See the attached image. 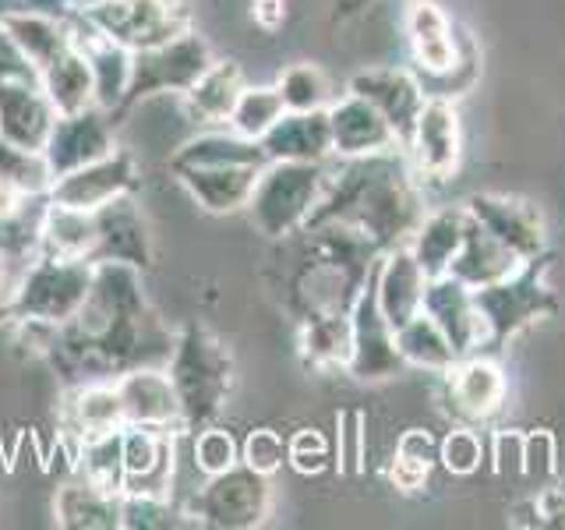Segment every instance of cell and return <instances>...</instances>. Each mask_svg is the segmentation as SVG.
<instances>
[{
	"instance_id": "1",
	"label": "cell",
	"mask_w": 565,
	"mask_h": 530,
	"mask_svg": "<svg viewBox=\"0 0 565 530\" xmlns=\"http://www.w3.org/2000/svg\"><path fill=\"white\" fill-rule=\"evenodd\" d=\"M61 375L64 389L82 382H114L141 364H167L173 332L146 294L135 265L99 262L85 305L64 326H11Z\"/></svg>"
},
{
	"instance_id": "2",
	"label": "cell",
	"mask_w": 565,
	"mask_h": 530,
	"mask_svg": "<svg viewBox=\"0 0 565 530\" xmlns=\"http://www.w3.org/2000/svg\"><path fill=\"white\" fill-rule=\"evenodd\" d=\"M297 265L282 279V308L297 326V350L315 361L350 353V315L364 283L385 255L375 241L340 223L300 230Z\"/></svg>"
},
{
	"instance_id": "3",
	"label": "cell",
	"mask_w": 565,
	"mask_h": 530,
	"mask_svg": "<svg viewBox=\"0 0 565 530\" xmlns=\"http://www.w3.org/2000/svg\"><path fill=\"white\" fill-rule=\"evenodd\" d=\"M424 220V184L414 177L403 149L340 159L329 167L326 194L311 212L308 226L340 223L375 241L382 252L414 237ZM305 226V230H308Z\"/></svg>"
},
{
	"instance_id": "4",
	"label": "cell",
	"mask_w": 565,
	"mask_h": 530,
	"mask_svg": "<svg viewBox=\"0 0 565 530\" xmlns=\"http://www.w3.org/2000/svg\"><path fill=\"white\" fill-rule=\"evenodd\" d=\"M167 375L181 406V432L194 435L216 424L234 393V353L202 322H184L173 332Z\"/></svg>"
},
{
	"instance_id": "5",
	"label": "cell",
	"mask_w": 565,
	"mask_h": 530,
	"mask_svg": "<svg viewBox=\"0 0 565 530\" xmlns=\"http://www.w3.org/2000/svg\"><path fill=\"white\" fill-rule=\"evenodd\" d=\"M547 273H552V252H541L537 258L523 262L509 276L473 290L477 311H481L488 329L484 350H502L530 326L547 322V318H555L562 311L558 294L547 287Z\"/></svg>"
},
{
	"instance_id": "6",
	"label": "cell",
	"mask_w": 565,
	"mask_h": 530,
	"mask_svg": "<svg viewBox=\"0 0 565 530\" xmlns=\"http://www.w3.org/2000/svg\"><path fill=\"white\" fill-rule=\"evenodd\" d=\"M329 181V163H290L273 159L265 163L244 212L252 226L269 241H287L308 226Z\"/></svg>"
},
{
	"instance_id": "7",
	"label": "cell",
	"mask_w": 565,
	"mask_h": 530,
	"mask_svg": "<svg viewBox=\"0 0 565 530\" xmlns=\"http://www.w3.org/2000/svg\"><path fill=\"white\" fill-rule=\"evenodd\" d=\"M216 61L212 57V46L205 43V35L194 29L173 35L170 43H159L149 50L131 53V78H128V93H124L120 106L110 114L114 128L120 120H128L135 106L149 103L156 96H184L188 88L205 75V67Z\"/></svg>"
},
{
	"instance_id": "8",
	"label": "cell",
	"mask_w": 565,
	"mask_h": 530,
	"mask_svg": "<svg viewBox=\"0 0 565 530\" xmlns=\"http://www.w3.org/2000/svg\"><path fill=\"white\" fill-rule=\"evenodd\" d=\"M96 265L75 258L35 255L22 276H18V294L11 308V326H64L85 305L88 287H93Z\"/></svg>"
},
{
	"instance_id": "9",
	"label": "cell",
	"mask_w": 565,
	"mask_h": 530,
	"mask_svg": "<svg viewBox=\"0 0 565 530\" xmlns=\"http://www.w3.org/2000/svg\"><path fill=\"white\" fill-rule=\"evenodd\" d=\"M273 512V477L234 464L223 474L205 477V485L188 499L184 517L209 530H255Z\"/></svg>"
},
{
	"instance_id": "10",
	"label": "cell",
	"mask_w": 565,
	"mask_h": 530,
	"mask_svg": "<svg viewBox=\"0 0 565 530\" xmlns=\"http://www.w3.org/2000/svg\"><path fill=\"white\" fill-rule=\"evenodd\" d=\"M78 18L96 35L128 53L170 43L173 35L194 29L184 0H93L78 11Z\"/></svg>"
},
{
	"instance_id": "11",
	"label": "cell",
	"mask_w": 565,
	"mask_h": 530,
	"mask_svg": "<svg viewBox=\"0 0 565 530\" xmlns=\"http://www.w3.org/2000/svg\"><path fill=\"white\" fill-rule=\"evenodd\" d=\"M505 400H509L505 371L484 350L456 358L449 371H441V411L456 424L484 428V424H491L502 414Z\"/></svg>"
},
{
	"instance_id": "12",
	"label": "cell",
	"mask_w": 565,
	"mask_h": 530,
	"mask_svg": "<svg viewBox=\"0 0 565 530\" xmlns=\"http://www.w3.org/2000/svg\"><path fill=\"white\" fill-rule=\"evenodd\" d=\"M406 371V361L396 350V332L385 322V315L379 308V294H375V273L364 283V290L358 297L350 315V361H347V375L358 382H388Z\"/></svg>"
},
{
	"instance_id": "13",
	"label": "cell",
	"mask_w": 565,
	"mask_h": 530,
	"mask_svg": "<svg viewBox=\"0 0 565 530\" xmlns=\"http://www.w3.org/2000/svg\"><path fill=\"white\" fill-rule=\"evenodd\" d=\"M406 159H411L414 177L424 188H438L452 181L459 159H463V131H459V114L452 99L428 96L414 124Z\"/></svg>"
},
{
	"instance_id": "14",
	"label": "cell",
	"mask_w": 565,
	"mask_h": 530,
	"mask_svg": "<svg viewBox=\"0 0 565 530\" xmlns=\"http://www.w3.org/2000/svg\"><path fill=\"white\" fill-rule=\"evenodd\" d=\"M470 216L481 223L491 237H499L520 262L537 258L547 252V223L544 212L520 194L502 191H477L463 202Z\"/></svg>"
},
{
	"instance_id": "15",
	"label": "cell",
	"mask_w": 565,
	"mask_h": 530,
	"mask_svg": "<svg viewBox=\"0 0 565 530\" xmlns=\"http://www.w3.org/2000/svg\"><path fill=\"white\" fill-rule=\"evenodd\" d=\"M138 188H141V173H138L135 156L117 146L103 159H93V163L57 177V181L50 184V202L96 212L106 202L120 199V194H135Z\"/></svg>"
},
{
	"instance_id": "16",
	"label": "cell",
	"mask_w": 565,
	"mask_h": 530,
	"mask_svg": "<svg viewBox=\"0 0 565 530\" xmlns=\"http://www.w3.org/2000/svg\"><path fill=\"white\" fill-rule=\"evenodd\" d=\"M347 93L361 96L375 106V110L388 120V128H393L399 149L406 152L411 135H414V124L424 110V103H428V93H424V85L414 71H406V67H364V71H358V75H350Z\"/></svg>"
},
{
	"instance_id": "17",
	"label": "cell",
	"mask_w": 565,
	"mask_h": 530,
	"mask_svg": "<svg viewBox=\"0 0 565 530\" xmlns=\"http://www.w3.org/2000/svg\"><path fill=\"white\" fill-rule=\"evenodd\" d=\"M96 220V247H93V265L99 262H120V265H135V269L146 273L156 247H152V230L146 212L138 209L135 194H120V199L106 202L103 209L93 212Z\"/></svg>"
},
{
	"instance_id": "18",
	"label": "cell",
	"mask_w": 565,
	"mask_h": 530,
	"mask_svg": "<svg viewBox=\"0 0 565 530\" xmlns=\"http://www.w3.org/2000/svg\"><path fill=\"white\" fill-rule=\"evenodd\" d=\"M117 149V128L99 106H88L78 114H61L53 124L50 141H46V167L53 173V181L71 170H78L93 159H103L106 152Z\"/></svg>"
},
{
	"instance_id": "19",
	"label": "cell",
	"mask_w": 565,
	"mask_h": 530,
	"mask_svg": "<svg viewBox=\"0 0 565 530\" xmlns=\"http://www.w3.org/2000/svg\"><path fill=\"white\" fill-rule=\"evenodd\" d=\"M57 117V106L35 78H0V138L4 141L43 152Z\"/></svg>"
},
{
	"instance_id": "20",
	"label": "cell",
	"mask_w": 565,
	"mask_h": 530,
	"mask_svg": "<svg viewBox=\"0 0 565 530\" xmlns=\"http://www.w3.org/2000/svg\"><path fill=\"white\" fill-rule=\"evenodd\" d=\"M424 311H428L435 318V326L446 332L456 358H467V353H477L488 347L484 318L477 311L473 290L467 283H459L452 276L428 279V287H424Z\"/></svg>"
},
{
	"instance_id": "21",
	"label": "cell",
	"mask_w": 565,
	"mask_h": 530,
	"mask_svg": "<svg viewBox=\"0 0 565 530\" xmlns=\"http://www.w3.org/2000/svg\"><path fill=\"white\" fill-rule=\"evenodd\" d=\"M75 18H61L50 11H8L0 14V32L8 35V43L29 64L32 75L40 78L64 50L78 43Z\"/></svg>"
},
{
	"instance_id": "22",
	"label": "cell",
	"mask_w": 565,
	"mask_h": 530,
	"mask_svg": "<svg viewBox=\"0 0 565 530\" xmlns=\"http://www.w3.org/2000/svg\"><path fill=\"white\" fill-rule=\"evenodd\" d=\"M114 385L128 424H146V428H163L181 435V406H177L173 382L163 364L131 368L117 375Z\"/></svg>"
},
{
	"instance_id": "23",
	"label": "cell",
	"mask_w": 565,
	"mask_h": 530,
	"mask_svg": "<svg viewBox=\"0 0 565 530\" xmlns=\"http://www.w3.org/2000/svg\"><path fill=\"white\" fill-rule=\"evenodd\" d=\"M124 491L170 495L173 488V432L146 428V424H124Z\"/></svg>"
},
{
	"instance_id": "24",
	"label": "cell",
	"mask_w": 565,
	"mask_h": 530,
	"mask_svg": "<svg viewBox=\"0 0 565 530\" xmlns=\"http://www.w3.org/2000/svg\"><path fill=\"white\" fill-rule=\"evenodd\" d=\"M406 43L420 75H449L459 64V25L438 0H411L406 8Z\"/></svg>"
},
{
	"instance_id": "25",
	"label": "cell",
	"mask_w": 565,
	"mask_h": 530,
	"mask_svg": "<svg viewBox=\"0 0 565 530\" xmlns=\"http://www.w3.org/2000/svg\"><path fill=\"white\" fill-rule=\"evenodd\" d=\"M329 131H332V159H358L399 149L388 120L367 99L347 93L329 103Z\"/></svg>"
},
{
	"instance_id": "26",
	"label": "cell",
	"mask_w": 565,
	"mask_h": 530,
	"mask_svg": "<svg viewBox=\"0 0 565 530\" xmlns=\"http://www.w3.org/2000/svg\"><path fill=\"white\" fill-rule=\"evenodd\" d=\"M124 406L114 382H82L67 385L61 400V435L67 438L71 456L85 438L124 428Z\"/></svg>"
},
{
	"instance_id": "27",
	"label": "cell",
	"mask_w": 565,
	"mask_h": 530,
	"mask_svg": "<svg viewBox=\"0 0 565 530\" xmlns=\"http://www.w3.org/2000/svg\"><path fill=\"white\" fill-rule=\"evenodd\" d=\"M424 287H428V276L417 265L414 252L406 244L388 247L375 265V294H379V308L385 315V322L393 326V332L411 322V318L424 308Z\"/></svg>"
},
{
	"instance_id": "28",
	"label": "cell",
	"mask_w": 565,
	"mask_h": 530,
	"mask_svg": "<svg viewBox=\"0 0 565 530\" xmlns=\"http://www.w3.org/2000/svg\"><path fill=\"white\" fill-rule=\"evenodd\" d=\"M265 156L290 159V163H329L332 159V131H329V106L326 110H287L262 138Z\"/></svg>"
},
{
	"instance_id": "29",
	"label": "cell",
	"mask_w": 565,
	"mask_h": 530,
	"mask_svg": "<svg viewBox=\"0 0 565 530\" xmlns=\"http://www.w3.org/2000/svg\"><path fill=\"white\" fill-rule=\"evenodd\" d=\"M170 173L205 212L230 216V212H244L262 167H181Z\"/></svg>"
},
{
	"instance_id": "30",
	"label": "cell",
	"mask_w": 565,
	"mask_h": 530,
	"mask_svg": "<svg viewBox=\"0 0 565 530\" xmlns=\"http://www.w3.org/2000/svg\"><path fill=\"white\" fill-rule=\"evenodd\" d=\"M520 265L523 262L512 255L499 237H491L488 230L467 212L463 244H459V252H456V258H452L446 276L467 283L470 290H477V287H488V283L509 276L512 269H520Z\"/></svg>"
},
{
	"instance_id": "31",
	"label": "cell",
	"mask_w": 565,
	"mask_h": 530,
	"mask_svg": "<svg viewBox=\"0 0 565 530\" xmlns=\"http://www.w3.org/2000/svg\"><path fill=\"white\" fill-rule=\"evenodd\" d=\"M463 230H467V205L424 212V220L417 223L414 237L406 241V247L414 252L424 276L438 279V276L449 273L459 244H463Z\"/></svg>"
},
{
	"instance_id": "32",
	"label": "cell",
	"mask_w": 565,
	"mask_h": 530,
	"mask_svg": "<svg viewBox=\"0 0 565 530\" xmlns=\"http://www.w3.org/2000/svg\"><path fill=\"white\" fill-rule=\"evenodd\" d=\"M75 29H78V46L85 50L88 57V67H93V96H96V106L110 117L124 93H128V78H131V53L103 40L93 29H88L82 18H75Z\"/></svg>"
},
{
	"instance_id": "33",
	"label": "cell",
	"mask_w": 565,
	"mask_h": 530,
	"mask_svg": "<svg viewBox=\"0 0 565 530\" xmlns=\"http://www.w3.org/2000/svg\"><path fill=\"white\" fill-rule=\"evenodd\" d=\"M53 520L64 530H120V495L75 477L53 495Z\"/></svg>"
},
{
	"instance_id": "34",
	"label": "cell",
	"mask_w": 565,
	"mask_h": 530,
	"mask_svg": "<svg viewBox=\"0 0 565 530\" xmlns=\"http://www.w3.org/2000/svg\"><path fill=\"white\" fill-rule=\"evenodd\" d=\"M265 163H269V156H265L262 141L244 138L234 128L194 135L170 156V170H181V167H265Z\"/></svg>"
},
{
	"instance_id": "35",
	"label": "cell",
	"mask_w": 565,
	"mask_h": 530,
	"mask_svg": "<svg viewBox=\"0 0 565 530\" xmlns=\"http://www.w3.org/2000/svg\"><path fill=\"white\" fill-rule=\"evenodd\" d=\"M244 71L237 61H212L205 67V75L194 82L188 93L181 96L188 114L202 124H226L234 114V103L244 88Z\"/></svg>"
},
{
	"instance_id": "36",
	"label": "cell",
	"mask_w": 565,
	"mask_h": 530,
	"mask_svg": "<svg viewBox=\"0 0 565 530\" xmlns=\"http://www.w3.org/2000/svg\"><path fill=\"white\" fill-rule=\"evenodd\" d=\"M35 82L43 85V93L57 106V114H78V110H88V106H96L93 67H88V57L78 43L64 50Z\"/></svg>"
},
{
	"instance_id": "37",
	"label": "cell",
	"mask_w": 565,
	"mask_h": 530,
	"mask_svg": "<svg viewBox=\"0 0 565 530\" xmlns=\"http://www.w3.org/2000/svg\"><path fill=\"white\" fill-rule=\"evenodd\" d=\"M93 247H96V220H93V212L46 202V216H43V255L93 262Z\"/></svg>"
},
{
	"instance_id": "38",
	"label": "cell",
	"mask_w": 565,
	"mask_h": 530,
	"mask_svg": "<svg viewBox=\"0 0 565 530\" xmlns=\"http://www.w3.org/2000/svg\"><path fill=\"white\" fill-rule=\"evenodd\" d=\"M396 350L406 361V368H420V371H449L456 364V350L446 340V332L435 326V318L428 311H417L411 322H403L396 329Z\"/></svg>"
},
{
	"instance_id": "39",
	"label": "cell",
	"mask_w": 565,
	"mask_h": 530,
	"mask_svg": "<svg viewBox=\"0 0 565 530\" xmlns=\"http://www.w3.org/2000/svg\"><path fill=\"white\" fill-rule=\"evenodd\" d=\"M435 464H438V442L424 428H406L396 442L393 464H388V485L403 495H414L428 485Z\"/></svg>"
},
{
	"instance_id": "40",
	"label": "cell",
	"mask_w": 565,
	"mask_h": 530,
	"mask_svg": "<svg viewBox=\"0 0 565 530\" xmlns=\"http://www.w3.org/2000/svg\"><path fill=\"white\" fill-rule=\"evenodd\" d=\"M75 470L88 485H96L110 495L124 491V446H120V428L103 432L85 438L75 449Z\"/></svg>"
},
{
	"instance_id": "41",
	"label": "cell",
	"mask_w": 565,
	"mask_h": 530,
	"mask_svg": "<svg viewBox=\"0 0 565 530\" xmlns=\"http://www.w3.org/2000/svg\"><path fill=\"white\" fill-rule=\"evenodd\" d=\"M282 114H287V106H282L276 85H244L226 128H234L244 138H262Z\"/></svg>"
},
{
	"instance_id": "42",
	"label": "cell",
	"mask_w": 565,
	"mask_h": 530,
	"mask_svg": "<svg viewBox=\"0 0 565 530\" xmlns=\"http://www.w3.org/2000/svg\"><path fill=\"white\" fill-rule=\"evenodd\" d=\"M50 184L53 173L43 152L18 149L0 138V188H11L18 194H50Z\"/></svg>"
},
{
	"instance_id": "43",
	"label": "cell",
	"mask_w": 565,
	"mask_h": 530,
	"mask_svg": "<svg viewBox=\"0 0 565 530\" xmlns=\"http://www.w3.org/2000/svg\"><path fill=\"white\" fill-rule=\"evenodd\" d=\"M184 523V509L173 506L170 495L120 491V530H170Z\"/></svg>"
},
{
	"instance_id": "44",
	"label": "cell",
	"mask_w": 565,
	"mask_h": 530,
	"mask_svg": "<svg viewBox=\"0 0 565 530\" xmlns=\"http://www.w3.org/2000/svg\"><path fill=\"white\" fill-rule=\"evenodd\" d=\"M276 88H279L282 106H287V110L305 114V110H326V106H329V78H326V71L318 64H311V61L290 64L279 75Z\"/></svg>"
},
{
	"instance_id": "45",
	"label": "cell",
	"mask_w": 565,
	"mask_h": 530,
	"mask_svg": "<svg viewBox=\"0 0 565 530\" xmlns=\"http://www.w3.org/2000/svg\"><path fill=\"white\" fill-rule=\"evenodd\" d=\"M509 523L523 530H565V485H541L537 495L509 512Z\"/></svg>"
},
{
	"instance_id": "46",
	"label": "cell",
	"mask_w": 565,
	"mask_h": 530,
	"mask_svg": "<svg viewBox=\"0 0 565 530\" xmlns=\"http://www.w3.org/2000/svg\"><path fill=\"white\" fill-rule=\"evenodd\" d=\"M191 456H194V467H199L205 477H212V474H223L234 464H241V442L234 438V432L220 428V424H209V428L194 432Z\"/></svg>"
},
{
	"instance_id": "47",
	"label": "cell",
	"mask_w": 565,
	"mask_h": 530,
	"mask_svg": "<svg viewBox=\"0 0 565 530\" xmlns=\"http://www.w3.org/2000/svg\"><path fill=\"white\" fill-rule=\"evenodd\" d=\"M438 464L452 477H470L484 464V438L477 435L470 424H456V428L438 442Z\"/></svg>"
},
{
	"instance_id": "48",
	"label": "cell",
	"mask_w": 565,
	"mask_h": 530,
	"mask_svg": "<svg viewBox=\"0 0 565 530\" xmlns=\"http://www.w3.org/2000/svg\"><path fill=\"white\" fill-rule=\"evenodd\" d=\"M287 467L300 477H318L332 467V446L318 428H297L287 438Z\"/></svg>"
},
{
	"instance_id": "49",
	"label": "cell",
	"mask_w": 565,
	"mask_h": 530,
	"mask_svg": "<svg viewBox=\"0 0 565 530\" xmlns=\"http://www.w3.org/2000/svg\"><path fill=\"white\" fill-rule=\"evenodd\" d=\"M241 464H247L265 477H273L282 464H287V438L273 428H252L241 442Z\"/></svg>"
},
{
	"instance_id": "50",
	"label": "cell",
	"mask_w": 565,
	"mask_h": 530,
	"mask_svg": "<svg viewBox=\"0 0 565 530\" xmlns=\"http://www.w3.org/2000/svg\"><path fill=\"white\" fill-rule=\"evenodd\" d=\"M523 474L534 477L537 485H547L558 477V442L552 432H523Z\"/></svg>"
},
{
	"instance_id": "51",
	"label": "cell",
	"mask_w": 565,
	"mask_h": 530,
	"mask_svg": "<svg viewBox=\"0 0 565 530\" xmlns=\"http://www.w3.org/2000/svg\"><path fill=\"white\" fill-rule=\"evenodd\" d=\"M491 467L499 474H523V432H499L491 438Z\"/></svg>"
},
{
	"instance_id": "52",
	"label": "cell",
	"mask_w": 565,
	"mask_h": 530,
	"mask_svg": "<svg viewBox=\"0 0 565 530\" xmlns=\"http://www.w3.org/2000/svg\"><path fill=\"white\" fill-rule=\"evenodd\" d=\"M252 22L262 32H279L287 22V0H252Z\"/></svg>"
},
{
	"instance_id": "53",
	"label": "cell",
	"mask_w": 565,
	"mask_h": 530,
	"mask_svg": "<svg viewBox=\"0 0 565 530\" xmlns=\"http://www.w3.org/2000/svg\"><path fill=\"white\" fill-rule=\"evenodd\" d=\"M18 269H11L8 262H0V329L11 326V308H14V294H18Z\"/></svg>"
},
{
	"instance_id": "54",
	"label": "cell",
	"mask_w": 565,
	"mask_h": 530,
	"mask_svg": "<svg viewBox=\"0 0 565 530\" xmlns=\"http://www.w3.org/2000/svg\"><path fill=\"white\" fill-rule=\"evenodd\" d=\"M0 78H35L29 64L18 57V50L8 43L4 32H0Z\"/></svg>"
},
{
	"instance_id": "55",
	"label": "cell",
	"mask_w": 565,
	"mask_h": 530,
	"mask_svg": "<svg viewBox=\"0 0 565 530\" xmlns=\"http://www.w3.org/2000/svg\"><path fill=\"white\" fill-rule=\"evenodd\" d=\"M367 4H371V0H340V11H335V14H340V18L358 14V11H364Z\"/></svg>"
},
{
	"instance_id": "56",
	"label": "cell",
	"mask_w": 565,
	"mask_h": 530,
	"mask_svg": "<svg viewBox=\"0 0 565 530\" xmlns=\"http://www.w3.org/2000/svg\"><path fill=\"white\" fill-rule=\"evenodd\" d=\"M88 4H93V0H88Z\"/></svg>"
}]
</instances>
